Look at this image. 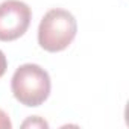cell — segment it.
<instances>
[{
    "label": "cell",
    "instance_id": "obj_6",
    "mask_svg": "<svg viewBox=\"0 0 129 129\" xmlns=\"http://www.w3.org/2000/svg\"><path fill=\"white\" fill-rule=\"evenodd\" d=\"M6 69H8V61H6V56H5V53H3L2 50H0V78L5 75Z\"/></svg>",
    "mask_w": 129,
    "mask_h": 129
},
{
    "label": "cell",
    "instance_id": "obj_4",
    "mask_svg": "<svg viewBox=\"0 0 129 129\" xmlns=\"http://www.w3.org/2000/svg\"><path fill=\"white\" fill-rule=\"evenodd\" d=\"M23 127H49L47 121H44L41 117H30L21 124Z\"/></svg>",
    "mask_w": 129,
    "mask_h": 129
},
{
    "label": "cell",
    "instance_id": "obj_2",
    "mask_svg": "<svg viewBox=\"0 0 129 129\" xmlns=\"http://www.w3.org/2000/svg\"><path fill=\"white\" fill-rule=\"evenodd\" d=\"M52 82L49 73L37 64L20 66L12 79L11 90L14 97L24 106H40L50 94Z\"/></svg>",
    "mask_w": 129,
    "mask_h": 129
},
{
    "label": "cell",
    "instance_id": "obj_1",
    "mask_svg": "<svg viewBox=\"0 0 129 129\" xmlns=\"http://www.w3.org/2000/svg\"><path fill=\"white\" fill-rule=\"evenodd\" d=\"M78 23L72 12L55 8L44 14L38 27V44L50 53L66 50L75 40Z\"/></svg>",
    "mask_w": 129,
    "mask_h": 129
},
{
    "label": "cell",
    "instance_id": "obj_3",
    "mask_svg": "<svg viewBox=\"0 0 129 129\" xmlns=\"http://www.w3.org/2000/svg\"><path fill=\"white\" fill-rule=\"evenodd\" d=\"M32 11L20 0L0 3V41H14L24 35L30 24Z\"/></svg>",
    "mask_w": 129,
    "mask_h": 129
},
{
    "label": "cell",
    "instance_id": "obj_5",
    "mask_svg": "<svg viewBox=\"0 0 129 129\" xmlns=\"http://www.w3.org/2000/svg\"><path fill=\"white\" fill-rule=\"evenodd\" d=\"M0 127H3V129H11L12 127V123L9 120V115L0 109Z\"/></svg>",
    "mask_w": 129,
    "mask_h": 129
}]
</instances>
